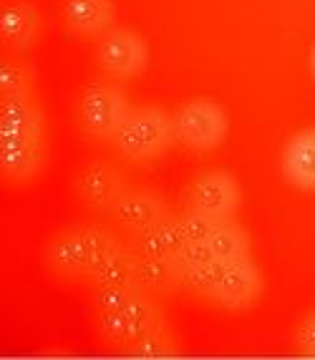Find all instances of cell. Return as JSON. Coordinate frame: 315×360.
<instances>
[{
    "mask_svg": "<svg viewBox=\"0 0 315 360\" xmlns=\"http://www.w3.org/2000/svg\"><path fill=\"white\" fill-rule=\"evenodd\" d=\"M240 202H243V192L237 179L219 169L200 174L187 189V207L202 212L214 222L235 219Z\"/></svg>",
    "mask_w": 315,
    "mask_h": 360,
    "instance_id": "cell-8",
    "label": "cell"
},
{
    "mask_svg": "<svg viewBox=\"0 0 315 360\" xmlns=\"http://www.w3.org/2000/svg\"><path fill=\"white\" fill-rule=\"evenodd\" d=\"M134 267H136V252H134V247L119 242L109 255H103L101 262L91 270L89 280H91L94 288H103V285H131Z\"/></svg>",
    "mask_w": 315,
    "mask_h": 360,
    "instance_id": "cell-18",
    "label": "cell"
},
{
    "mask_svg": "<svg viewBox=\"0 0 315 360\" xmlns=\"http://www.w3.org/2000/svg\"><path fill=\"white\" fill-rule=\"evenodd\" d=\"M184 234L182 227L176 222V217H167L154 227L144 229V232L134 234L131 247L134 252L141 257H176L179 250L184 247Z\"/></svg>",
    "mask_w": 315,
    "mask_h": 360,
    "instance_id": "cell-16",
    "label": "cell"
},
{
    "mask_svg": "<svg viewBox=\"0 0 315 360\" xmlns=\"http://www.w3.org/2000/svg\"><path fill=\"white\" fill-rule=\"evenodd\" d=\"M119 245L116 234L96 224H71L46 242L43 262L58 277H89L91 270Z\"/></svg>",
    "mask_w": 315,
    "mask_h": 360,
    "instance_id": "cell-1",
    "label": "cell"
},
{
    "mask_svg": "<svg viewBox=\"0 0 315 360\" xmlns=\"http://www.w3.org/2000/svg\"><path fill=\"white\" fill-rule=\"evenodd\" d=\"M167 325V312L152 300L149 292H141L136 300L124 310L116 312H96V330L111 345H131L149 330Z\"/></svg>",
    "mask_w": 315,
    "mask_h": 360,
    "instance_id": "cell-5",
    "label": "cell"
},
{
    "mask_svg": "<svg viewBox=\"0 0 315 360\" xmlns=\"http://www.w3.org/2000/svg\"><path fill=\"white\" fill-rule=\"evenodd\" d=\"M71 189L86 210L111 212L127 184H124L122 169L116 164L106 162V159H89L73 172Z\"/></svg>",
    "mask_w": 315,
    "mask_h": 360,
    "instance_id": "cell-7",
    "label": "cell"
},
{
    "mask_svg": "<svg viewBox=\"0 0 315 360\" xmlns=\"http://www.w3.org/2000/svg\"><path fill=\"white\" fill-rule=\"evenodd\" d=\"M176 141L174 116L159 106H136L129 111L111 144L129 162H152Z\"/></svg>",
    "mask_w": 315,
    "mask_h": 360,
    "instance_id": "cell-2",
    "label": "cell"
},
{
    "mask_svg": "<svg viewBox=\"0 0 315 360\" xmlns=\"http://www.w3.org/2000/svg\"><path fill=\"white\" fill-rule=\"evenodd\" d=\"M169 214V205L164 202L162 194L149 192V189H124V194L111 207L114 222L119 227L129 229L131 234H139L144 229L154 227Z\"/></svg>",
    "mask_w": 315,
    "mask_h": 360,
    "instance_id": "cell-11",
    "label": "cell"
},
{
    "mask_svg": "<svg viewBox=\"0 0 315 360\" xmlns=\"http://www.w3.org/2000/svg\"><path fill=\"white\" fill-rule=\"evenodd\" d=\"M308 68H310V76L315 78V43H313V49H310V56H308Z\"/></svg>",
    "mask_w": 315,
    "mask_h": 360,
    "instance_id": "cell-27",
    "label": "cell"
},
{
    "mask_svg": "<svg viewBox=\"0 0 315 360\" xmlns=\"http://www.w3.org/2000/svg\"><path fill=\"white\" fill-rule=\"evenodd\" d=\"M224 262H210L202 264V267H192V270H182V290L197 295V297H207V300H214V292L219 288V280H222Z\"/></svg>",
    "mask_w": 315,
    "mask_h": 360,
    "instance_id": "cell-22",
    "label": "cell"
},
{
    "mask_svg": "<svg viewBox=\"0 0 315 360\" xmlns=\"http://www.w3.org/2000/svg\"><path fill=\"white\" fill-rule=\"evenodd\" d=\"M144 290L139 285H103V288H94V307L96 312H116L131 305Z\"/></svg>",
    "mask_w": 315,
    "mask_h": 360,
    "instance_id": "cell-23",
    "label": "cell"
},
{
    "mask_svg": "<svg viewBox=\"0 0 315 360\" xmlns=\"http://www.w3.org/2000/svg\"><path fill=\"white\" fill-rule=\"evenodd\" d=\"M43 20L31 0H11L0 13V36L13 51H28L41 41Z\"/></svg>",
    "mask_w": 315,
    "mask_h": 360,
    "instance_id": "cell-12",
    "label": "cell"
},
{
    "mask_svg": "<svg viewBox=\"0 0 315 360\" xmlns=\"http://www.w3.org/2000/svg\"><path fill=\"white\" fill-rule=\"evenodd\" d=\"M176 222L182 227V234L187 242H205L207 237L212 234L214 224H217L214 219H210V217L202 214V212L192 210V207H187L182 214H176Z\"/></svg>",
    "mask_w": 315,
    "mask_h": 360,
    "instance_id": "cell-24",
    "label": "cell"
},
{
    "mask_svg": "<svg viewBox=\"0 0 315 360\" xmlns=\"http://www.w3.org/2000/svg\"><path fill=\"white\" fill-rule=\"evenodd\" d=\"M176 262L182 270H192V267H202V264L214 262V255L210 250V245L205 242H184V247L176 255Z\"/></svg>",
    "mask_w": 315,
    "mask_h": 360,
    "instance_id": "cell-25",
    "label": "cell"
},
{
    "mask_svg": "<svg viewBox=\"0 0 315 360\" xmlns=\"http://www.w3.org/2000/svg\"><path fill=\"white\" fill-rule=\"evenodd\" d=\"M124 353L129 358H176L179 355V342H176L174 333H169L167 325H159L154 330H149L146 335H141L139 340H134L131 345L124 348Z\"/></svg>",
    "mask_w": 315,
    "mask_h": 360,
    "instance_id": "cell-21",
    "label": "cell"
},
{
    "mask_svg": "<svg viewBox=\"0 0 315 360\" xmlns=\"http://www.w3.org/2000/svg\"><path fill=\"white\" fill-rule=\"evenodd\" d=\"M134 283L149 295L182 290V267L176 257H141L136 255Z\"/></svg>",
    "mask_w": 315,
    "mask_h": 360,
    "instance_id": "cell-17",
    "label": "cell"
},
{
    "mask_svg": "<svg viewBox=\"0 0 315 360\" xmlns=\"http://www.w3.org/2000/svg\"><path fill=\"white\" fill-rule=\"evenodd\" d=\"M262 295V275L252 257H243L237 262L224 264L222 280L214 292V302L224 310H250L257 305Z\"/></svg>",
    "mask_w": 315,
    "mask_h": 360,
    "instance_id": "cell-10",
    "label": "cell"
},
{
    "mask_svg": "<svg viewBox=\"0 0 315 360\" xmlns=\"http://www.w3.org/2000/svg\"><path fill=\"white\" fill-rule=\"evenodd\" d=\"M114 0H66L63 23L73 36H103L114 28Z\"/></svg>",
    "mask_w": 315,
    "mask_h": 360,
    "instance_id": "cell-13",
    "label": "cell"
},
{
    "mask_svg": "<svg viewBox=\"0 0 315 360\" xmlns=\"http://www.w3.org/2000/svg\"><path fill=\"white\" fill-rule=\"evenodd\" d=\"M0 94L3 96H28L36 94V68L31 60L6 56L0 63Z\"/></svg>",
    "mask_w": 315,
    "mask_h": 360,
    "instance_id": "cell-20",
    "label": "cell"
},
{
    "mask_svg": "<svg viewBox=\"0 0 315 360\" xmlns=\"http://www.w3.org/2000/svg\"><path fill=\"white\" fill-rule=\"evenodd\" d=\"M297 345H300V350H303L305 355L315 358V312L308 315V318L300 323V328H297Z\"/></svg>",
    "mask_w": 315,
    "mask_h": 360,
    "instance_id": "cell-26",
    "label": "cell"
},
{
    "mask_svg": "<svg viewBox=\"0 0 315 360\" xmlns=\"http://www.w3.org/2000/svg\"><path fill=\"white\" fill-rule=\"evenodd\" d=\"M207 245L212 250L217 262H237V259L250 257V237L235 219L227 222H217L212 229V234L207 237Z\"/></svg>",
    "mask_w": 315,
    "mask_h": 360,
    "instance_id": "cell-19",
    "label": "cell"
},
{
    "mask_svg": "<svg viewBox=\"0 0 315 360\" xmlns=\"http://www.w3.org/2000/svg\"><path fill=\"white\" fill-rule=\"evenodd\" d=\"M149 63V46L131 28H111L96 43V66L111 81L139 76Z\"/></svg>",
    "mask_w": 315,
    "mask_h": 360,
    "instance_id": "cell-6",
    "label": "cell"
},
{
    "mask_svg": "<svg viewBox=\"0 0 315 360\" xmlns=\"http://www.w3.org/2000/svg\"><path fill=\"white\" fill-rule=\"evenodd\" d=\"M0 131L46 136V119L36 94L28 96H3L0 103Z\"/></svg>",
    "mask_w": 315,
    "mask_h": 360,
    "instance_id": "cell-15",
    "label": "cell"
},
{
    "mask_svg": "<svg viewBox=\"0 0 315 360\" xmlns=\"http://www.w3.org/2000/svg\"><path fill=\"white\" fill-rule=\"evenodd\" d=\"M46 164V136L0 131V169L11 184H28Z\"/></svg>",
    "mask_w": 315,
    "mask_h": 360,
    "instance_id": "cell-9",
    "label": "cell"
},
{
    "mask_svg": "<svg viewBox=\"0 0 315 360\" xmlns=\"http://www.w3.org/2000/svg\"><path fill=\"white\" fill-rule=\"evenodd\" d=\"M280 167L292 186L315 192V127L295 134L285 144Z\"/></svg>",
    "mask_w": 315,
    "mask_h": 360,
    "instance_id": "cell-14",
    "label": "cell"
},
{
    "mask_svg": "<svg viewBox=\"0 0 315 360\" xmlns=\"http://www.w3.org/2000/svg\"><path fill=\"white\" fill-rule=\"evenodd\" d=\"M230 121L224 108L212 98H192L174 114L176 141L194 151H212L227 136Z\"/></svg>",
    "mask_w": 315,
    "mask_h": 360,
    "instance_id": "cell-4",
    "label": "cell"
},
{
    "mask_svg": "<svg viewBox=\"0 0 315 360\" xmlns=\"http://www.w3.org/2000/svg\"><path fill=\"white\" fill-rule=\"evenodd\" d=\"M129 111L131 106H129L124 89L116 81L106 78V81H94L81 91L79 103H76V121L84 136L111 141Z\"/></svg>",
    "mask_w": 315,
    "mask_h": 360,
    "instance_id": "cell-3",
    "label": "cell"
}]
</instances>
